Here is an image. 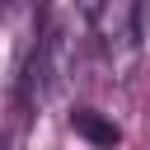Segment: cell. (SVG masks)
Returning <instances> with one entry per match:
<instances>
[{
  "label": "cell",
  "instance_id": "1",
  "mask_svg": "<svg viewBox=\"0 0 150 150\" xmlns=\"http://www.w3.org/2000/svg\"><path fill=\"white\" fill-rule=\"evenodd\" d=\"M75 61H80V38H75V14H52L38 47H33V61L23 70V94L28 103H56L75 75Z\"/></svg>",
  "mask_w": 150,
  "mask_h": 150
},
{
  "label": "cell",
  "instance_id": "2",
  "mask_svg": "<svg viewBox=\"0 0 150 150\" xmlns=\"http://www.w3.org/2000/svg\"><path fill=\"white\" fill-rule=\"evenodd\" d=\"M84 19L94 23V38H98L108 66H112V70H127V66L136 61V52H141V19H145L141 5H131V0H108V5L84 9Z\"/></svg>",
  "mask_w": 150,
  "mask_h": 150
},
{
  "label": "cell",
  "instance_id": "3",
  "mask_svg": "<svg viewBox=\"0 0 150 150\" xmlns=\"http://www.w3.org/2000/svg\"><path fill=\"white\" fill-rule=\"evenodd\" d=\"M70 127H75V131H80L89 145H98V150H112V145H117V136H122V131H117V127H112L103 112H94V108H75Z\"/></svg>",
  "mask_w": 150,
  "mask_h": 150
},
{
  "label": "cell",
  "instance_id": "4",
  "mask_svg": "<svg viewBox=\"0 0 150 150\" xmlns=\"http://www.w3.org/2000/svg\"><path fill=\"white\" fill-rule=\"evenodd\" d=\"M0 150H19V127H14V131H5V136H0Z\"/></svg>",
  "mask_w": 150,
  "mask_h": 150
}]
</instances>
